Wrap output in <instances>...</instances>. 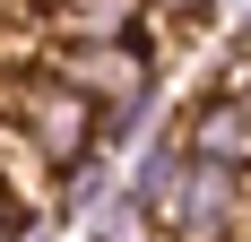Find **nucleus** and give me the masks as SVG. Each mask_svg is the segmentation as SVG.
<instances>
[{
  "instance_id": "1",
  "label": "nucleus",
  "mask_w": 251,
  "mask_h": 242,
  "mask_svg": "<svg viewBox=\"0 0 251 242\" xmlns=\"http://www.w3.org/2000/svg\"><path fill=\"white\" fill-rule=\"evenodd\" d=\"M44 78L52 87H70L87 113H96V147L113 156L130 121L156 104V44H78V52H44Z\"/></svg>"
},
{
  "instance_id": "2",
  "label": "nucleus",
  "mask_w": 251,
  "mask_h": 242,
  "mask_svg": "<svg viewBox=\"0 0 251 242\" xmlns=\"http://www.w3.org/2000/svg\"><path fill=\"white\" fill-rule=\"evenodd\" d=\"M156 234L165 242H251V182L226 165H200L182 156V173L156 191Z\"/></svg>"
},
{
  "instance_id": "3",
  "label": "nucleus",
  "mask_w": 251,
  "mask_h": 242,
  "mask_svg": "<svg viewBox=\"0 0 251 242\" xmlns=\"http://www.w3.org/2000/svg\"><path fill=\"white\" fill-rule=\"evenodd\" d=\"M52 52H78V44H139L148 35V0H44L35 9Z\"/></svg>"
},
{
  "instance_id": "4",
  "label": "nucleus",
  "mask_w": 251,
  "mask_h": 242,
  "mask_svg": "<svg viewBox=\"0 0 251 242\" xmlns=\"http://www.w3.org/2000/svg\"><path fill=\"white\" fill-rule=\"evenodd\" d=\"M182 156L226 165V173H243V182H251V104H234L226 87L191 96V113H182Z\"/></svg>"
},
{
  "instance_id": "5",
  "label": "nucleus",
  "mask_w": 251,
  "mask_h": 242,
  "mask_svg": "<svg viewBox=\"0 0 251 242\" xmlns=\"http://www.w3.org/2000/svg\"><path fill=\"white\" fill-rule=\"evenodd\" d=\"M87 225H96L87 242H165V234H156V217H148V208H139L130 191H113V199H104Z\"/></svg>"
},
{
  "instance_id": "6",
  "label": "nucleus",
  "mask_w": 251,
  "mask_h": 242,
  "mask_svg": "<svg viewBox=\"0 0 251 242\" xmlns=\"http://www.w3.org/2000/svg\"><path fill=\"white\" fill-rule=\"evenodd\" d=\"M208 9H217V0H148V26L165 18V26H191V18H208Z\"/></svg>"
},
{
  "instance_id": "7",
  "label": "nucleus",
  "mask_w": 251,
  "mask_h": 242,
  "mask_svg": "<svg viewBox=\"0 0 251 242\" xmlns=\"http://www.w3.org/2000/svg\"><path fill=\"white\" fill-rule=\"evenodd\" d=\"M217 87H226L234 104H251V52H226V70H217Z\"/></svg>"
},
{
  "instance_id": "8",
  "label": "nucleus",
  "mask_w": 251,
  "mask_h": 242,
  "mask_svg": "<svg viewBox=\"0 0 251 242\" xmlns=\"http://www.w3.org/2000/svg\"><path fill=\"white\" fill-rule=\"evenodd\" d=\"M18 225H26V217L9 208V191H0V242H18Z\"/></svg>"
},
{
  "instance_id": "9",
  "label": "nucleus",
  "mask_w": 251,
  "mask_h": 242,
  "mask_svg": "<svg viewBox=\"0 0 251 242\" xmlns=\"http://www.w3.org/2000/svg\"><path fill=\"white\" fill-rule=\"evenodd\" d=\"M226 52H251V18H243V26H234V44H226Z\"/></svg>"
}]
</instances>
